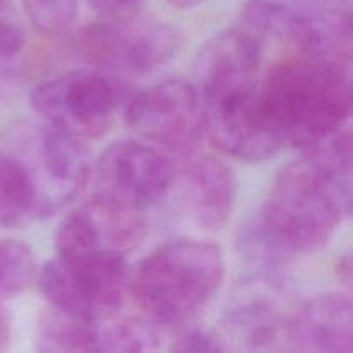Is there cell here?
Listing matches in <instances>:
<instances>
[{"instance_id":"obj_13","label":"cell","mask_w":353,"mask_h":353,"mask_svg":"<svg viewBox=\"0 0 353 353\" xmlns=\"http://www.w3.org/2000/svg\"><path fill=\"white\" fill-rule=\"evenodd\" d=\"M174 172L179 203L186 216L205 230H221L231 219L236 200V178L226 162L212 155H186Z\"/></svg>"},{"instance_id":"obj_19","label":"cell","mask_w":353,"mask_h":353,"mask_svg":"<svg viewBox=\"0 0 353 353\" xmlns=\"http://www.w3.org/2000/svg\"><path fill=\"white\" fill-rule=\"evenodd\" d=\"M37 261L24 241L0 238V299L21 295L37 281Z\"/></svg>"},{"instance_id":"obj_1","label":"cell","mask_w":353,"mask_h":353,"mask_svg":"<svg viewBox=\"0 0 353 353\" xmlns=\"http://www.w3.org/2000/svg\"><path fill=\"white\" fill-rule=\"evenodd\" d=\"M352 145L343 128L276 174L261 209L236 234L238 254L254 271L283 272L299 255L326 247L350 217Z\"/></svg>"},{"instance_id":"obj_12","label":"cell","mask_w":353,"mask_h":353,"mask_svg":"<svg viewBox=\"0 0 353 353\" xmlns=\"http://www.w3.org/2000/svg\"><path fill=\"white\" fill-rule=\"evenodd\" d=\"M261 62L262 37L245 24L214 34L196 61L202 105H214L257 88Z\"/></svg>"},{"instance_id":"obj_4","label":"cell","mask_w":353,"mask_h":353,"mask_svg":"<svg viewBox=\"0 0 353 353\" xmlns=\"http://www.w3.org/2000/svg\"><path fill=\"white\" fill-rule=\"evenodd\" d=\"M3 150L30 178L40 219L64 209L90 181L92 165L85 141L45 121L10 126L3 137Z\"/></svg>"},{"instance_id":"obj_23","label":"cell","mask_w":353,"mask_h":353,"mask_svg":"<svg viewBox=\"0 0 353 353\" xmlns=\"http://www.w3.org/2000/svg\"><path fill=\"white\" fill-rule=\"evenodd\" d=\"M102 17H126L138 12L145 0H86Z\"/></svg>"},{"instance_id":"obj_21","label":"cell","mask_w":353,"mask_h":353,"mask_svg":"<svg viewBox=\"0 0 353 353\" xmlns=\"http://www.w3.org/2000/svg\"><path fill=\"white\" fill-rule=\"evenodd\" d=\"M171 350L174 352H226L223 338L216 336L210 331L200 330V327H188L181 331L172 340Z\"/></svg>"},{"instance_id":"obj_10","label":"cell","mask_w":353,"mask_h":353,"mask_svg":"<svg viewBox=\"0 0 353 353\" xmlns=\"http://www.w3.org/2000/svg\"><path fill=\"white\" fill-rule=\"evenodd\" d=\"M174 165L159 148L137 140L109 145L95 162V195L143 214L168 196Z\"/></svg>"},{"instance_id":"obj_3","label":"cell","mask_w":353,"mask_h":353,"mask_svg":"<svg viewBox=\"0 0 353 353\" xmlns=\"http://www.w3.org/2000/svg\"><path fill=\"white\" fill-rule=\"evenodd\" d=\"M224 278V254L203 240L168 241L130 274V295L157 326L188 323L212 300Z\"/></svg>"},{"instance_id":"obj_7","label":"cell","mask_w":353,"mask_h":353,"mask_svg":"<svg viewBox=\"0 0 353 353\" xmlns=\"http://www.w3.org/2000/svg\"><path fill=\"white\" fill-rule=\"evenodd\" d=\"M74 50L92 68L117 76H141L174 57L178 34L162 21L138 14L103 17L79 31Z\"/></svg>"},{"instance_id":"obj_9","label":"cell","mask_w":353,"mask_h":353,"mask_svg":"<svg viewBox=\"0 0 353 353\" xmlns=\"http://www.w3.org/2000/svg\"><path fill=\"white\" fill-rule=\"evenodd\" d=\"M283 272L254 271L234 286L224 307V334L245 350L286 348V334L299 303Z\"/></svg>"},{"instance_id":"obj_15","label":"cell","mask_w":353,"mask_h":353,"mask_svg":"<svg viewBox=\"0 0 353 353\" xmlns=\"http://www.w3.org/2000/svg\"><path fill=\"white\" fill-rule=\"evenodd\" d=\"M243 24L259 37L292 41L302 50L310 28L309 0H248Z\"/></svg>"},{"instance_id":"obj_17","label":"cell","mask_w":353,"mask_h":353,"mask_svg":"<svg viewBox=\"0 0 353 353\" xmlns=\"http://www.w3.org/2000/svg\"><path fill=\"white\" fill-rule=\"evenodd\" d=\"M40 352H99V319H81L48 307L37 334Z\"/></svg>"},{"instance_id":"obj_20","label":"cell","mask_w":353,"mask_h":353,"mask_svg":"<svg viewBox=\"0 0 353 353\" xmlns=\"http://www.w3.org/2000/svg\"><path fill=\"white\" fill-rule=\"evenodd\" d=\"M24 10L40 33H68L78 17V0H24Z\"/></svg>"},{"instance_id":"obj_5","label":"cell","mask_w":353,"mask_h":353,"mask_svg":"<svg viewBox=\"0 0 353 353\" xmlns=\"http://www.w3.org/2000/svg\"><path fill=\"white\" fill-rule=\"evenodd\" d=\"M131 95V85L123 76L90 65L38 85L31 105L45 123L85 141L109 131Z\"/></svg>"},{"instance_id":"obj_16","label":"cell","mask_w":353,"mask_h":353,"mask_svg":"<svg viewBox=\"0 0 353 353\" xmlns=\"http://www.w3.org/2000/svg\"><path fill=\"white\" fill-rule=\"evenodd\" d=\"M40 219L30 178L19 162L0 148V226L23 228Z\"/></svg>"},{"instance_id":"obj_26","label":"cell","mask_w":353,"mask_h":353,"mask_svg":"<svg viewBox=\"0 0 353 353\" xmlns=\"http://www.w3.org/2000/svg\"><path fill=\"white\" fill-rule=\"evenodd\" d=\"M0 3H2V0H0Z\"/></svg>"},{"instance_id":"obj_24","label":"cell","mask_w":353,"mask_h":353,"mask_svg":"<svg viewBox=\"0 0 353 353\" xmlns=\"http://www.w3.org/2000/svg\"><path fill=\"white\" fill-rule=\"evenodd\" d=\"M10 343V319L6 309L0 305V352L6 350Z\"/></svg>"},{"instance_id":"obj_14","label":"cell","mask_w":353,"mask_h":353,"mask_svg":"<svg viewBox=\"0 0 353 353\" xmlns=\"http://www.w3.org/2000/svg\"><path fill=\"white\" fill-rule=\"evenodd\" d=\"M353 348V307L343 292H330L296 307L286 334V350L348 353Z\"/></svg>"},{"instance_id":"obj_2","label":"cell","mask_w":353,"mask_h":353,"mask_svg":"<svg viewBox=\"0 0 353 353\" xmlns=\"http://www.w3.org/2000/svg\"><path fill=\"white\" fill-rule=\"evenodd\" d=\"M259 92L286 143L303 152L347 126L350 62L303 55L272 69Z\"/></svg>"},{"instance_id":"obj_8","label":"cell","mask_w":353,"mask_h":353,"mask_svg":"<svg viewBox=\"0 0 353 353\" xmlns=\"http://www.w3.org/2000/svg\"><path fill=\"white\" fill-rule=\"evenodd\" d=\"M124 117L145 143L179 157L193 154L205 131L199 90L185 79H165L133 93L124 105Z\"/></svg>"},{"instance_id":"obj_11","label":"cell","mask_w":353,"mask_h":353,"mask_svg":"<svg viewBox=\"0 0 353 353\" xmlns=\"http://www.w3.org/2000/svg\"><path fill=\"white\" fill-rule=\"evenodd\" d=\"M259 86L243 95L203 107L205 131L212 145L240 161H268L286 145L285 134L262 102Z\"/></svg>"},{"instance_id":"obj_6","label":"cell","mask_w":353,"mask_h":353,"mask_svg":"<svg viewBox=\"0 0 353 353\" xmlns=\"http://www.w3.org/2000/svg\"><path fill=\"white\" fill-rule=\"evenodd\" d=\"M126 255L100 252L65 262L55 257L37 272V285L48 307L81 319H100L130 295Z\"/></svg>"},{"instance_id":"obj_25","label":"cell","mask_w":353,"mask_h":353,"mask_svg":"<svg viewBox=\"0 0 353 353\" xmlns=\"http://www.w3.org/2000/svg\"><path fill=\"white\" fill-rule=\"evenodd\" d=\"M338 278H340V283H343L345 286L352 285V259L350 255H343L338 262Z\"/></svg>"},{"instance_id":"obj_22","label":"cell","mask_w":353,"mask_h":353,"mask_svg":"<svg viewBox=\"0 0 353 353\" xmlns=\"http://www.w3.org/2000/svg\"><path fill=\"white\" fill-rule=\"evenodd\" d=\"M26 45L24 30L6 16H0V64H7L21 54Z\"/></svg>"},{"instance_id":"obj_18","label":"cell","mask_w":353,"mask_h":353,"mask_svg":"<svg viewBox=\"0 0 353 353\" xmlns=\"http://www.w3.org/2000/svg\"><path fill=\"white\" fill-rule=\"evenodd\" d=\"M157 324L107 314L99 319V352H152L161 348Z\"/></svg>"}]
</instances>
